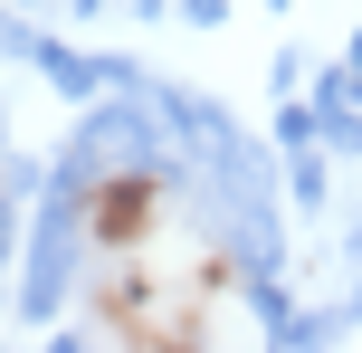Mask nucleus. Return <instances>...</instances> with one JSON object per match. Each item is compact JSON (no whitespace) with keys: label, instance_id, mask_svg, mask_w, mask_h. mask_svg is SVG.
Wrapping results in <instances>:
<instances>
[{"label":"nucleus","instance_id":"1","mask_svg":"<svg viewBox=\"0 0 362 353\" xmlns=\"http://www.w3.org/2000/svg\"><path fill=\"white\" fill-rule=\"evenodd\" d=\"M219 306H229V248L210 239L153 229V239L95 258V316L115 344H200Z\"/></svg>","mask_w":362,"mask_h":353},{"label":"nucleus","instance_id":"2","mask_svg":"<svg viewBox=\"0 0 362 353\" xmlns=\"http://www.w3.org/2000/svg\"><path fill=\"white\" fill-rule=\"evenodd\" d=\"M76 229H86L95 258H105V248L153 239V229H172V182H163V172H144V163L86 172V191H76Z\"/></svg>","mask_w":362,"mask_h":353}]
</instances>
